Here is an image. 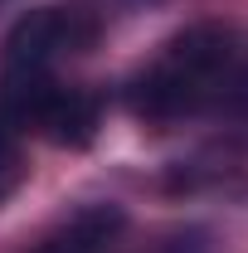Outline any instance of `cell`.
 Masks as SVG:
<instances>
[{
	"label": "cell",
	"instance_id": "3",
	"mask_svg": "<svg viewBox=\"0 0 248 253\" xmlns=\"http://www.w3.org/2000/svg\"><path fill=\"white\" fill-rule=\"evenodd\" d=\"M97 93H88V88H63V83H49L44 93H39V102H34L30 122L34 131H44L54 146H88L97 131Z\"/></svg>",
	"mask_w": 248,
	"mask_h": 253
},
{
	"label": "cell",
	"instance_id": "1",
	"mask_svg": "<svg viewBox=\"0 0 248 253\" xmlns=\"http://www.w3.org/2000/svg\"><path fill=\"white\" fill-rule=\"evenodd\" d=\"M248 83L239 68L234 34L224 25H195L175 34L161 59L131 83V112L151 122H175L195 112H219L229 97Z\"/></svg>",
	"mask_w": 248,
	"mask_h": 253
},
{
	"label": "cell",
	"instance_id": "5",
	"mask_svg": "<svg viewBox=\"0 0 248 253\" xmlns=\"http://www.w3.org/2000/svg\"><path fill=\"white\" fill-rule=\"evenodd\" d=\"M15 185H20V151H15V136H10V126L0 122V200H5Z\"/></svg>",
	"mask_w": 248,
	"mask_h": 253
},
{
	"label": "cell",
	"instance_id": "6",
	"mask_svg": "<svg viewBox=\"0 0 248 253\" xmlns=\"http://www.w3.org/2000/svg\"><path fill=\"white\" fill-rule=\"evenodd\" d=\"M34 253H54V249H49V244H44V249H34Z\"/></svg>",
	"mask_w": 248,
	"mask_h": 253
},
{
	"label": "cell",
	"instance_id": "2",
	"mask_svg": "<svg viewBox=\"0 0 248 253\" xmlns=\"http://www.w3.org/2000/svg\"><path fill=\"white\" fill-rule=\"evenodd\" d=\"M78 39H88V34H78L73 10H54V5L30 10L10 30V39H5V73H0V83L54 78V59H59L63 49H73Z\"/></svg>",
	"mask_w": 248,
	"mask_h": 253
},
{
	"label": "cell",
	"instance_id": "4",
	"mask_svg": "<svg viewBox=\"0 0 248 253\" xmlns=\"http://www.w3.org/2000/svg\"><path fill=\"white\" fill-rule=\"evenodd\" d=\"M117 229H122V210H117V205H93V210L73 214L68 229H63L49 249L54 253H97V249H107V239H112Z\"/></svg>",
	"mask_w": 248,
	"mask_h": 253
}]
</instances>
